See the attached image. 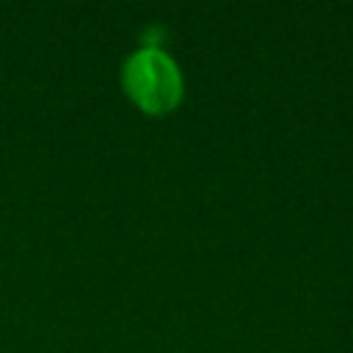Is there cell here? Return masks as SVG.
I'll use <instances>...</instances> for the list:
<instances>
[{"instance_id":"6da1fadb","label":"cell","mask_w":353,"mask_h":353,"mask_svg":"<svg viewBox=\"0 0 353 353\" xmlns=\"http://www.w3.org/2000/svg\"><path fill=\"white\" fill-rule=\"evenodd\" d=\"M124 88L143 110L160 113L179 102L182 77L168 52L143 44L124 63Z\"/></svg>"}]
</instances>
